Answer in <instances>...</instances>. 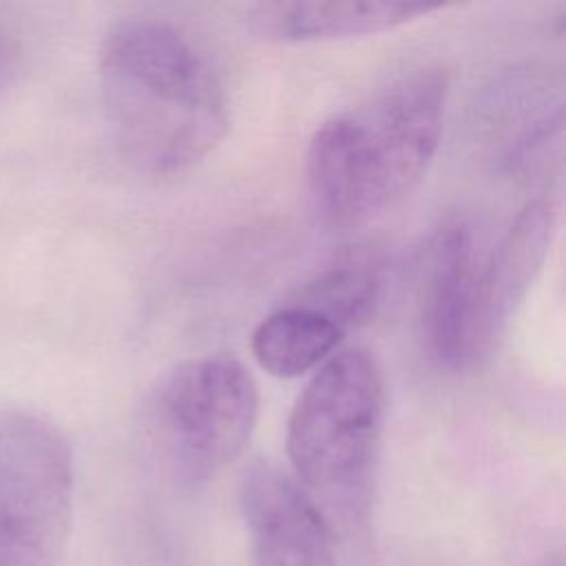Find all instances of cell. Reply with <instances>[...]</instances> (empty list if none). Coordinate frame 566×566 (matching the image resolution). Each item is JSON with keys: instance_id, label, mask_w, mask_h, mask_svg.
I'll use <instances>...</instances> for the list:
<instances>
[{"instance_id": "5", "label": "cell", "mask_w": 566, "mask_h": 566, "mask_svg": "<svg viewBox=\"0 0 566 566\" xmlns=\"http://www.w3.org/2000/svg\"><path fill=\"white\" fill-rule=\"evenodd\" d=\"M75 471L66 438L24 409L0 411V566H64Z\"/></svg>"}, {"instance_id": "6", "label": "cell", "mask_w": 566, "mask_h": 566, "mask_svg": "<svg viewBox=\"0 0 566 566\" xmlns=\"http://www.w3.org/2000/svg\"><path fill=\"white\" fill-rule=\"evenodd\" d=\"M482 268L473 230L462 219L444 221L424 248L420 329L427 356L442 369H464L482 356Z\"/></svg>"}, {"instance_id": "7", "label": "cell", "mask_w": 566, "mask_h": 566, "mask_svg": "<svg viewBox=\"0 0 566 566\" xmlns=\"http://www.w3.org/2000/svg\"><path fill=\"white\" fill-rule=\"evenodd\" d=\"M241 511L254 566H336L327 517L276 464L259 460L245 469Z\"/></svg>"}, {"instance_id": "13", "label": "cell", "mask_w": 566, "mask_h": 566, "mask_svg": "<svg viewBox=\"0 0 566 566\" xmlns=\"http://www.w3.org/2000/svg\"><path fill=\"white\" fill-rule=\"evenodd\" d=\"M20 57V46L15 38L0 27V86L9 80V75L15 71Z\"/></svg>"}, {"instance_id": "8", "label": "cell", "mask_w": 566, "mask_h": 566, "mask_svg": "<svg viewBox=\"0 0 566 566\" xmlns=\"http://www.w3.org/2000/svg\"><path fill=\"white\" fill-rule=\"evenodd\" d=\"M484 106L489 146L502 172L526 177L562 150V80L551 71H515L491 91Z\"/></svg>"}, {"instance_id": "11", "label": "cell", "mask_w": 566, "mask_h": 566, "mask_svg": "<svg viewBox=\"0 0 566 566\" xmlns=\"http://www.w3.org/2000/svg\"><path fill=\"white\" fill-rule=\"evenodd\" d=\"M345 334L347 332L325 314L298 303H287L256 325L250 349L256 365L268 374L294 378L329 358Z\"/></svg>"}, {"instance_id": "9", "label": "cell", "mask_w": 566, "mask_h": 566, "mask_svg": "<svg viewBox=\"0 0 566 566\" xmlns=\"http://www.w3.org/2000/svg\"><path fill=\"white\" fill-rule=\"evenodd\" d=\"M559 203L551 195L528 201L480 279V343L482 356L506 332L509 321L526 298L544 268L557 232Z\"/></svg>"}, {"instance_id": "2", "label": "cell", "mask_w": 566, "mask_h": 566, "mask_svg": "<svg viewBox=\"0 0 566 566\" xmlns=\"http://www.w3.org/2000/svg\"><path fill=\"white\" fill-rule=\"evenodd\" d=\"M449 91L447 69L418 66L316 128L305 177L327 226H365L420 184L440 146Z\"/></svg>"}, {"instance_id": "10", "label": "cell", "mask_w": 566, "mask_h": 566, "mask_svg": "<svg viewBox=\"0 0 566 566\" xmlns=\"http://www.w3.org/2000/svg\"><path fill=\"white\" fill-rule=\"evenodd\" d=\"M438 9L444 4L420 0H283L252 4L248 24L256 35L274 42H329L385 33Z\"/></svg>"}, {"instance_id": "12", "label": "cell", "mask_w": 566, "mask_h": 566, "mask_svg": "<svg viewBox=\"0 0 566 566\" xmlns=\"http://www.w3.org/2000/svg\"><path fill=\"white\" fill-rule=\"evenodd\" d=\"M382 279L374 261L363 256H352L336 261L301 287L292 303L312 307L345 332L369 321L380 303Z\"/></svg>"}, {"instance_id": "3", "label": "cell", "mask_w": 566, "mask_h": 566, "mask_svg": "<svg viewBox=\"0 0 566 566\" xmlns=\"http://www.w3.org/2000/svg\"><path fill=\"white\" fill-rule=\"evenodd\" d=\"M385 378L363 347L325 360L301 391L287 420V458L298 484L329 526H367L382 451Z\"/></svg>"}, {"instance_id": "4", "label": "cell", "mask_w": 566, "mask_h": 566, "mask_svg": "<svg viewBox=\"0 0 566 566\" xmlns=\"http://www.w3.org/2000/svg\"><path fill=\"white\" fill-rule=\"evenodd\" d=\"M259 416V389L230 354L188 358L164 374L142 407V431L181 482L214 478L245 449Z\"/></svg>"}, {"instance_id": "1", "label": "cell", "mask_w": 566, "mask_h": 566, "mask_svg": "<svg viewBox=\"0 0 566 566\" xmlns=\"http://www.w3.org/2000/svg\"><path fill=\"white\" fill-rule=\"evenodd\" d=\"M106 122L119 155L139 172L172 175L226 137L223 84L179 27L148 15L115 22L97 55Z\"/></svg>"}]
</instances>
